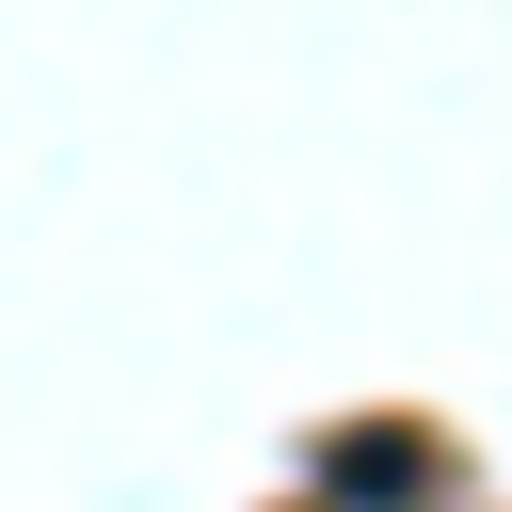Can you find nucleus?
Segmentation results:
<instances>
[{"mask_svg": "<svg viewBox=\"0 0 512 512\" xmlns=\"http://www.w3.org/2000/svg\"><path fill=\"white\" fill-rule=\"evenodd\" d=\"M336 480H352V496H400V480H416V448H400V432H352V448H336Z\"/></svg>", "mask_w": 512, "mask_h": 512, "instance_id": "f257e3e1", "label": "nucleus"}]
</instances>
